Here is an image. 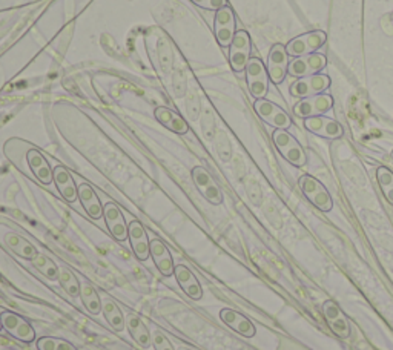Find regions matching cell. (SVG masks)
Listing matches in <instances>:
<instances>
[{
	"instance_id": "1",
	"label": "cell",
	"mask_w": 393,
	"mask_h": 350,
	"mask_svg": "<svg viewBox=\"0 0 393 350\" xmlns=\"http://www.w3.org/2000/svg\"><path fill=\"white\" fill-rule=\"evenodd\" d=\"M244 72H246L247 88H249V93L252 94V97H255V100L266 99L270 85L266 65H264L258 57H251Z\"/></svg>"
},
{
	"instance_id": "2",
	"label": "cell",
	"mask_w": 393,
	"mask_h": 350,
	"mask_svg": "<svg viewBox=\"0 0 393 350\" xmlns=\"http://www.w3.org/2000/svg\"><path fill=\"white\" fill-rule=\"evenodd\" d=\"M272 140H274L275 148L278 152L291 163V165L301 168L308 163V157L304 154L301 144L295 140V137L289 134L286 129H275L272 134Z\"/></svg>"
},
{
	"instance_id": "3",
	"label": "cell",
	"mask_w": 393,
	"mask_h": 350,
	"mask_svg": "<svg viewBox=\"0 0 393 350\" xmlns=\"http://www.w3.org/2000/svg\"><path fill=\"white\" fill-rule=\"evenodd\" d=\"M300 189L304 194L312 205L315 208H318L323 213H329L333 208V201L331 194L324 188L323 183H319L317 178H314L312 175H303L300 178Z\"/></svg>"
},
{
	"instance_id": "4",
	"label": "cell",
	"mask_w": 393,
	"mask_h": 350,
	"mask_svg": "<svg viewBox=\"0 0 393 350\" xmlns=\"http://www.w3.org/2000/svg\"><path fill=\"white\" fill-rule=\"evenodd\" d=\"M252 42L251 36L244 29L235 32L234 40L229 46V63L235 72H244L247 63L251 60Z\"/></svg>"
},
{
	"instance_id": "5",
	"label": "cell",
	"mask_w": 393,
	"mask_h": 350,
	"mask_svg": "<svg viewBox=\"0 0 393 350\" xmlns=\"http://www.w3.org/2000/svg\"><path fill=\"white\" fill-rule=\"evenodd\" d=\"M214 32H215L216 42L220 43L221 48L230 46L237 32V20H235L234 10H232L229 5L220 8L219 11H215Z\"/></svg>"
},
{
	"instance_id": "6",
	"label": "cell",
	"mask_w": 393,
	"mask_h": 350,
	"mask_svg": "<svg viewBox=\"0 0 393 350\" xmlns=\"http://www.w3.org/2000/svg\"><path fill=\"white\" fill-rule=\"evenodd\" d=\"M327 40V36L324 31H310L306 34H301L298 37L292 39L291 42L286 45V51L289 57H301V55H309L315 54L319 48H322Z\"/></svg>"
},
{
	"instance_id": "7",
	"label": "cell",
	"mask_w": 393,
	"mask_h": 350,
	"mask_svg": "<svg viewBox=\"0 0 393 350\" xmlns=\"http://www.w3.org/2000/svg\"><path fill=\"white\" fill-rule=\"evenodd\" d=\"M254 109L263 121H266L268 125L274 126L275 129H289L292 126L291 116L282 107L268 99L255 100Z\"/></svg>"
},
{
	"instance_id": "8",
	"label": "cell",
	"mask_w": 393,
	"mask_h": 350,
	"mask_svg": "<svg viewBox=\"0 0 393 350\" xmlns=\"http://www.w3.org/2000/svg\"><path fill=\"white\" fill-rule=\"evenodd\" d=\"M329 86H331V77L327 74H314L308 77H301L298 80H295L294 83L289 88V91L296 99H306V97L324 94Z\"/></svg>"
},
{
	"instance_id": "9",
	"label": "cell",
	"mask_w": 393,
	"mask_h": 350,
	"mask_svg": "<svg viewBox=\"0 0 393 350\" xmlns=\"http://www.w3.org/2000/svg\"><path fill=\"white\" fill-rule=\"evenodd\" d=\"M333 108V97L331 94H318L301 99L294 107V114L296 117L309 119L317 116H324Z\"/></svg>"
},
{
	"instance_id": "10",
	"label": "cell",
	"mask_w": 393,
	"mask_h": 350,
	"mask_svg": "<svg viewBox=\"0 0 393 350\" xmlns=\"http://www.w3.org/2000/svg\"><path fill=\"white\" fill-rule=\"evenodd\" d=\"M326 55L318 53L295 57V59H292L291 63H289V74L296 79L319 74V72L326 68Z\"/></svg>"
},
{
	"instance_id": "11",
	"label": "cell",
	"mask_w": 393,
	"mask_h": 350,
	"mask_svg": "<svg viewBox=\"0 0 393 350\" xmlns=\"http://www.w3.org/2000/svg\"><path fill=\"white\" fill-rule=\"evenodd\" d=\"M289 54L286 51V46L282 43H275L270 48L268 57V72L269 79L274 85H282L286 76L289 74Z\"/></svg>"
},
{
	"instance_id": "12",
	"label": "cell",
	"mask_w": 393,
	"mask_h": 350,
	"mask_svg": "<svg viewBox=\"0 0 393 350\" xmlns=\"http://www.w3.org/2000/svg\"><path fill=\"white\" fill-rule=\"evenodd\" d=\"M0 323L2 328L10 333L15 339L22 341V343H31L36 338V332L23 316L14 314V312H2L0 314Z\"/></svg>"
},
{
	"instance_id": "13",
	"label": "cell",
	"mask_w": 393,
	"mask_h": 350,
	"mask_svg": "<svg viewBox=\"0 0 393 350\" xmlns=\"http://www.w3.org/2000/svg\"><path fill=\"white\" fill-rule=\"evenodd\" d=\"M192 180H194L200 194H202L211 205H221L223 194L219 188V184L215 183L212 175L207 173L203 166H195L192 169Z\"/></svg>"
},
{
	"instance_id": "14",
	"label": "cell",
	"mask_w": 393,
	"mask_h": 350,
	"mask_svg": "<svg viewBox=\"0 0 393 350\" xmlns=\"http://www.w3.org/2000/svg\"><path fill=\"white\" fill-rule=\"evenodd\" d=\"M304 128L312 134L323 138H331V140H335V138H340L343 135V126L336 120L326 116L304 119Z\"/></svg>"
},
{
	"instance_id": "15",
	"label": "cell",
	"mask_w": 393,
	"mask_h": 350,
	"mask_svg": "<svg viewBox=\"0 0 393 350\" xmlns=\"http://www.w3.org/2000/svg\"><path fill=\"white\" fill-rule=\"evenodd\" d=\"M323 314L324 318L329 324V328L332 329L336 337L340 338H349L350 337V325L347 321V316L343 314L341 309L336 306L332 301H326L323 304Z\"/></svg>"
},
{
	"instance_id": "16",
	"label": "cell",
	"mask_w": 393,
	"mask_h": 350,
	"mask_svg": "<svg viewBox=\"0 0 393 350\" xmlns=\"http://www.w3.org/2000/svg\"><path fill=\"white\" fill-rule=\"evenodd\" d=\"M103 215H105L111 235L117 241H125L127 237H130V231H127L125 217L122 214V210L117 208V205H114V203H106L105 208H103Z\"/></svg>"
},
{
	"instance_id": "17",
	"label": "cell",
	"mask_w": 393,
	"mask_h": 350,
	"mask_svg": "<svg viewBox=\"0 0 393 350\" xmlns=\"http://www.w3.org/2000/svg\"><path fill=\"white\" fill-rule=\"evenodd\" d=\"M149 252L151 257L154 260V263L157 266V269L160 271L163 276H171L174 275V263H172V257L171 252L167 249L162 240L154 238L151 240L149 243Z\"/></svg>"
},
{
	"instance_id": "18",
	"label": "cell",
	"mask_w": 393,
	"mask_h": 350,
	"mask_svg": "<svg viewBox=\"0 0 393 350\" xmlns=\"http://www.w3.org/2000/svg\"><path fill=\"white\" fill-rule=\"evenodd\" d=\"M174 275L177 278L180 288L184 290V294L191 297L192 299H202L203 298V290L197 276L192 274L186 266L177 264L174 267Z\"/></svg>"
},
{
	"instance_id": "19",
	"label": "cell",
	"mask_w": 393,
	"mask_h": 350,
	"mask_svg": "<svg viewBox=\"0 0 393 350\" xmlns=\"http://www.w3.org/2000/svg\"><path fill=\"white\" fill-rule=\"evenodd\" d=\"M53 174H54L55 186H57L62 197L69 203H74L78 198V189L74 178H72V175L69 174V170L63 166H55L53 169Z\"/></svg>"
},
{
	"instance_id": "20",
	"label": "cell",
	"mask_w": 393,
	"mask_h": 350,
	"mask_svg": "<svg viewBox=\"0 0 393 350\" xmlns=\"http://www.w3.org/2000/svg\"><path fill=\"white\" fill-rule=\"evenodd\" d=\"M220 318L224 324L229 325L232 330L238 332L240 335L246 338H252L255 335V325L247 320L244 315L232 311V309H223L220 312Z\"/></svg>"
},
{
	"instance_id": "21",
	"label": "cell",
	"mask_w": 393,
	"mask_h": 350,
	"mask_svg": "<svg viewBox=\"0 0 393 350\" xmlns=\"http://www.w3.org/2000/svg\"><path fill=\"white\" fill-rule=\"evenodd\" d=\"M28 165L33 170L37 180L43 184H51L54 182V174L50 163L43 157V154L37 149H29L27 154Z\"/></svg>"
},
{
	"instance_id": "22",
	"label": "cell",
	"mask_w": 393,
	"mask_h": 350,
	"mask_svg": "<svg viewBox=\"0 0 393 350\" xmlns=\"http://www.w3.org/2000/svg\"><path fill=\"white\" fill-rule=\"evenodd\" d=\"M127 231H130V241H131V246L135 257L142 262H144L149 255V243L151 240H148V235L146 231H144V227L142 226V223L139 222H132L127 226Z\"/></svg>"
},
{
	"instance_id": "23",
	"label": "cell",
	"mask_w": 393,
	"mask_h": 350,
	"mask_svg": "<svg viewBox=\"0 0 393 350\" xmlns=\"http://www.w3.org/2000/svg\"><path fill=\"white\" fill-rule=\"evenodd\" d=\"M77 189H78V198H80V201H82V205L88 213V215L94 218V220L102 218L103 217V206H102V203L97 197V194H95V191L91 188L90 184H86V183H80L77 186Z\"/></svg>"
},
{
	"instance_id": "24",
	"label": "cell",
	"mask_w": 393,
	"mask_h": 350,
	"mask_svg": "<svg viewBox=\"0 0 393 350\" xmlns=\"http://www.w3.org/2000/svg\"><path fill=\"white\" fill-rule=\"evenodd\" d=\"M156 119L175 134H186L189 131L188 121L179 116L177 112L166 107H160L156 109Z\"/></svg>"
},
{
	"instance_id": "25",
	"label": "cell",
	"mask_w": 393,
	"mask_h": 350,
	"mask_svg": "<svg viewBox=\"0 0 393 350\" xmlns=\"http://www.w3.org/2000/svg\"><path fill=\"white\" fill-rule=\"evenodd\" d=\"M125 324H126L127 330H130L131 337L135 341H137L139 346H142L144 349L151 347L152 337H151V333H149L146 325H144V323L142 321V318H139V316L135 314H126Z\"/></svg>"
},
{
	"instance_id": "26",
	"label": "cell",
	"mask_w": 393,
	"mask_h": 350,
	"mask_svg": "<svg viewBox=\"0 0 393 350\" xmlns=\"http://www.w3.org/2000/svg\"><path fill=\"white\" fill-rule=\"evenodd\" d=\"M5 243H6V246L10 248L15 255H19L22 258H25V260H33L39 255V252L37 249L31 244L28 240H25L23 237H20L19 234H15V232H6L5 234Z\"/></svg>"
},
{
	"instance_id": "27",
	"label": "cell",
	"mask_w": 393,
	"mask_h": 350,
	"mask_svg": "<svg viewBox=\"0 0 393 350\" xmlns=\"http://www.w3.org/2000/svg\"><path fill=\"white\" fill-rule=\"evenodd\" d=\"M102 311L105 314L108 323L114 328L117 332L125 329V315L120 311V307L112 301L111 298H105L102 301Z\"/></svg>"
},
{
	"instance_id": "28",
	"label": "cell",
	"mask_w": 393,
	"mask_h": 350,
	"mask_svg": "<svg viewBox=\"0 0 393 350\" xmlns=\"http://www.w3.org/2000/svg\"><path fill=\"white\" fill-rule=\"evenodd\" d=\"M80 295H82V301L85 307L88 309V312L92 315H99L102 312V299L97 294V290H95L90 283L83 284Z\"/></svg>"
},
{
	"instance_id": "29",
	"label": "cell",
	"mask_w": 393,
	"mask_h": 350,
	"mask_svg": "<svg viewBox=\"0 0 393 350\" xmlns=\"http://www.w3.org/2000/svg\"><path fill=\"white\" fill-rule=\"evenodd\" d=\"M33 264L36 269L42 274L43 276H46L48 280H51V281H55V280H59V276H60V267L55 264L53 260H50L48 257L45 255H37L34 260H33Z\"/></svg>"
},
{
	"instance_id": "30",
	"label": "cell",
	"mask_w": 393,
	"mask_h": 350,
	"mask_svg": "<svg viewBox=\"0 0 393 350\" xmlns=\"http://www.w3.org/2000/svg\"><path fill=\"white\" fill-rule=\"evenodd\" d=\"M59 281L62 284V288L65 289V292L68 295L77 298L80 295V292H82V286H80V283L77 280V276L72 274L68 267L65 266H60V276H59Z\"/></svg>"
},
{
	"instance_id": "31",
	"label": "cell",
	"mask_w": 393,
	"mask_h": 350,
	"mask_svg": "<svg viewBox=\"0 0 393 350\" xmlns=\"http://www.w3.org/2000/svg\"><path fill=\"white\" fill-rule=\"evenodd\" d=\"M376 180H378V184L381 191L386 195V198L389 200V203L393 205V173L387 168H378L376 169Z\"/></svg>"
},
{
	"instance_id": "32",
	"label": "cell",
	"mask_w": 393,
	"mask_h": 350,
	"mask_svg": "<svg viewBox=\"0 0 393 350\" xmlns=\"http://www.w3.org/2000/svg\"><path fill=\"white\" fill-rule=\"evenodd\" d=\"M39 350H77L74 346L65 339L60 338H51V337H42L37 341Z\"/></svg>"
},
{
	"instance_id": "33",
	"label": "cell",
	"mask_w": 393,
	"mask_h": 350,
	"mask_svg": "<svg viewBox=\"0 0 393 350\" xmlns=\"http://www.w3.org/2000/svg\"><path fill=\"white\" fill-rule=\"evenodd\" d=\"M192 4L203 8V10H211V11H219L220 8L228 5V0H191Z\"/></svg>"
},
{
	"instance_id": "34",
	"label": "cell",
	"mask_w": 393,
	"mask_h": 350,
	"mask_svg": "<svg viewBox=\"0 0 393 350\" xmlns=\"http://www.w3.org/2000/svg\"><path fill=\"white\" fill-rule=\"evenodd\" d=\"M152 343H154L156 350H175L174 346L171 344V341L167 339L163 335V332H160V330L154 332V335H152Z\"/></svg>"
},
{
	"instance_id": "35",
	"label": "cell",
	"mask_w": 393,
	"mask_h": 350,
	"mask_svg": "<svg viewBox=\"0 0 393 350\" xmlns=\"http://www.w3.org/2000/svg\"><path fill=\"white\" fill-rule=\"evenodd\" d=\"M179 350H191V349H188V347H183V346H181V347H179Z\"/></svg>"
},
{
	"instance_id": "36",
	"label": "cell",
	"mask_w": 393,
	"mask_h": 350,
	"mask_svg": "<svg viewBox=\"0 0 393 350\" xmlns=\"http://www.w3.org/2000/svg\"><path fill=\"white\" fill-rule=\"evenodd\" d=\"M2 329H4V328H2V323H0V330H2Z\"/></svg>"
}]
</instances>
